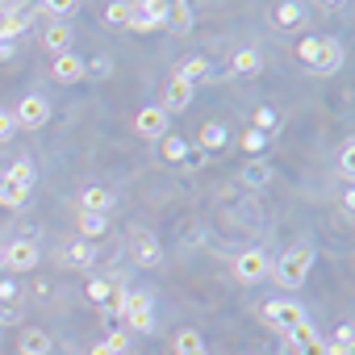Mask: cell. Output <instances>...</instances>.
Wrapping results in <instances>:
<instances>
[{"label": "cell", "mask_w": 355, "mask_h": 355, "mask_svg": "<svg viewBox=\"0 0 355 355\" xmlns=\"http://www.w3.org/2000/svg\"><path fill=\"white\" fill-rule=\"evenodd\" d=\"M105 226H109V218L105 214H88V209H80V234L92 243L96 234H105Z\"/></svg>", "instance_id": "ffe728a7"}, {"label": "cell", "mask_w": 355, "mask_h": 355, "mask_svg": "<svg viewBox=\"0 0 355 355\" xmlns=\"http://www.w3.org/2000/svg\"><path fill=\"white\" fill-rule=\"evenodd\" d=\"M121 313H125V326L130 330H150L155 326V313H150V293H125V305H121Z\"/></svg>", "instance_id": "3957f363"}, {"label": "cell", "mask_w": 355, "mask_h": 355, "mask_svg": "<svg viewBox=\"0 0 355 355\" xmlns=\"http://www.w3.org/2000/svg\"><path fill=\"white\" fill-rule=\"evenodd\" d=\"M84 67H88V63L67 51V55H55V71H51V76H55L59 84H76V80H84Z\"/></svg>", "instance_id": "7c38bea8"}, {"label": "cell", "mask_w": 355, "mask_h": 355, "mask_svg": "<svg viewBox=\"0 0 355 355\" xmlns=\"http://www.w3.org/2000/svg\"><path fill=\"white\" fill-rule=\"evenodd\" d=\"M134 259H138L142 268H155V263L163 259V251H159V243H155L150 234H138V239H134Z\"/></svg>", "instance_id": "2e32d148"}, {"label": "cell", "mask_w": 355, "mask_h": 355, "mask_svg": "<svg viewBox=\"0 0 355 355\" xmlns=\"http://www.w3.org/2000/svg\"><path fill=\"white\" fill-rule=\"evenodd\" d=\"M330 355H351V347H330Z\"/></svg>", "instance_id": "7bdbcfd3"}, {"label": "cell", "mask_w": 355, "mask_h": 355, "mask_svg": "<svg viewBox=\"0 0 355 355\" xmlns=\"http://www.w3.org/2000/svg\"><path fill=\"white\" fill-rule=\"evenodd\" d=\"M92 259H96V247H92L88 239H71V243L59 251V263H63V268H92Z\"/></svg>", "instance_id": "30bf717a"}, {"label": "cell", "mask_w": 355, "mask_h": 355, "mask_svg": "<svg viewBox=\"0 0 355 355\" xmlns=\"http://www.w3.org/2000/svg\"><path fill=\"white\" fill-rule=\"evenodd\" d=\"M105 21H109V26H130V5H125V0L105 5Z\"/></svg>", "instance_id": "484cf974"}, {"label": "cell", "mask_w": 355, "mask_h": 355, "mask_svg": "<svg viewBox=\"0 0 355 355\" xmlns=\"http://www.w3.org/2000/svg\"><path fill=\"white\" fill-rule=\"evenodd\" d=\"M351 338H355V330H351V322H343V326L334 330V343H330V347H351Z\"/></svg>", "instance_id": "d590c367"}, {"label": "cell", "mask_w": 355, "mask_h": 355, "mask_svg": "<svg viewBox=\"0 0 355 355\" xmlns=\"http://www.w3.org/2000/svg\"><path fill=\"white\" fill-rule=\"evenodd\" d=\"M272 125H276V113H272V109H255V130L263 134V130H272Z\"/></svg>", "instance_id": "836d02e7"}, {"label": "cell", "mask_w": 355, "mask_h": 355, "mask_svg": "<svg viewBox=\"0 0 355 355\" xmlns=\"http://www.w3.org/2000/svg\"><path fill=\"white\" fill-rule=\"evenodd\" d=\"M17 351L21 355H51V334L38 330V326H26L21 338H17Z\"/></svg>", "instance_id": "4fadbf2b"}, {"label": "cell", "mask_w": 355, "mask_h": 355, "mask_svg": "<svg viewBox=\"0 0 355 355\" xmlns=\"http://www.w3.org/2000/svg\"><path fill=\"white\" fill-rule=\"evenodd\" d=\"M88 355H113V351H109V347H105V343H96V347H92V351H88Z\"/></svg>", "instance_id": "60d3db41"}, {"label": "cell", "mask_w": 355, "mask_h": 355, "mask_svg": "<svg viewBox=\"0 0 355 355\" xmlns=\"http://www.w3.org/2000/svg\"><path fill=\"white\" fill-rule=\"evenodd\" d=\"M193 105V84L189 80H180V76H171V84H167V92H163V113H180V109H189Z\"/></svg>", "instance_id": "9c48e42d"}, {"label": "cell", "mask_w": 355, "mask_h": 355, "mask_svg": "<svg viewBox=\"0 0 355 355\" xmlns=\"http://www.w3.org/2000/svg\"><path fill=\"white\" fill-rule=\"evenodd\" d=\"M26 197H30V189H26V184H17L9 171L0 175V205H5V209H17V205H26Z\"/></svg>", "instance_id": "9a60e30c"}, {"label": "cell", "mask_w": 355, "mask_h": 355, "mask_svg": "<svg viewBox=\"0 0 355 355\" xmlns=\"http://www.w3.org/2000/svg\"><path fill=\"white\" fill-rule=\"evenodd\" d=\"M351 171H355V150L343 146V175H347V180H351Z\"/></svg>", "instance_id": "f35d334b"}, {"label": "cell", "mask_w": 355, "mask_h": 355, "mask_svg": "<svg viewBox=\"0 0 355 355\" xmlns=\"http://www.w3.org/2000/svg\"><path fill=\"white\" fill-rule=\"evenodd\" d=\"M13 297H17V284L5 280V284H0V301H13Z\"/></svg>", "instance_id": "ab89813d"}, {"label": "cell", "mask_w": 355, "mask_h": 355, "mask_svg": "<svg viewBox=\"0 0 355 355\" xmlns=\"http://www.w3.org/2000/svg\"><path fill=\"white\" fill-rule=\"evenodd\" d=\"M268 175H272V171H268V163H263V159L243 167V180H247V184H268Z\"/></svg>", "instance_id": "83f0119b"}, {"label": "cell", "mask_w": 355, "mask_h": 355, "mask_svg": "<svg viewBox=\"0 0 355 355\" xmlns=\"http://www.w3.org/2000/svg\"><path fill=\"white\" fill-rule=\"evenodd\" d=\"M251 71H259V51H239L234 55V76H251Z\"/></svg>", "instance_id": "d4e9b609"}, {"label": "cell", "mask_w": 355, "mask_h": 355, "mask_svg": "<svg viewBox=\"0 0 355 355\" xmlns=\"http://www.w3.org/2000/svg\"><path fill=\"white\" fill-rule=\"evenodd\" d=\"M263 318L276 326V330H284V334H293L301 322H305V309L297 305V301H268L263 305Z\"/></svg>", "instance_id": "277c9868"}, {"label": "cell", "mask_w": 355, "mask_h": 355, "mask_svg": "<svg viewBox=\"0 0 355 355\" xmlns=\"http://www.w3.org/2000/svg\"><path fill=\"white\" fill-rule=\"evenodd\" d=\"M13 121H17V125H26V130H42V125L51 121V105H46L42 96H26V101L17 105Z\"/></svg>", "instance_id": "8992f818"}, {"label": "cell", "mask_w": 355, "mask_h": 355, "mask_svg": "<svg viewBox=\"0 0 355 355\" xmlns=\"http://www.w3.org/2000/svg\"><path fill=\"white\" fill-rule=\"evenodd\" d=\"M163 155H167V159H184V155H189V142L167 134V138H163Z\"/></svg>", "instance_id": "f546056e"}, {"label": "cell", "mask_w": 355, "mask_h": 355, "mask_svg": "<svg viewBox=\"0 0 355 355\" xmlns=\"http://www.w3.org/2000/svg\"><path fill=\"white\" fill-rule=\"evenodd\" d=\"M80 205H84L88 214H109V205H113V197H109L105 189H84V197H80Z\"/></svg>", "instance_id": "d6986e66"}, {"label": "cell", "mask_w": 355, "mask_h": 355, "mask_svg": "<svg viewBox=\"0 0 355 355\" xmlns=\"http://www.w3.org/2000/svg\"><path fill=\"white\" fill-rule=\"evenodd\" d=\"M234 276H239L243 284H259V280L268 276V255H263V251H243V255L234 259Z\"/></svg>", "instance_id": "ba28073f"}, {"label": "cell", "mask_w": 355, "mask_h": 355, "mask_svg": "<svg viewBox=\"0 0 355 355\" xmlns=\"http://www.w3.org/2000/svg\"><path fill=\"white\" fill-rule=\"evenodd\" d=\"M309 263H313V251H309V247H297V251L280 255V263H276V280H280L284 288H297V284H305Z\"/></svg>", "instance_id": "7a4b0ae2"}, {"label": "cell", "mask_w": 355, "mask_h": 355, "mask_svg": "<svg viewBox=\"0 0 355 355\" xmlns=\"http://www.w3.org/2000/svg\"><path fill=\"white\" fill-rule=\"evenodd\" d=\"M301 5H276V13H272V21L280 26V30H293V26H301Z\"/></svg>", "instance_id": "7402d4cb"}, {"label": "cell", "mask_w": 355, "mask_h": 355, "mask_svg": "<svg viewBox=\"0 0 355 355\" xmlns=\"http://www.w3.org/2000/svg\"><path fill=\"white\" fill-rule=\"evenodd\" d=\"M288 338H293V343L301 347V343H309V338H318V330H313V326H309V318H305V322H301V326H297V330H293Z\"/></svg>", "instance_id": "d6a6232c"}, {"label": "cell", "mask_w": 355, "mask_h": 355, "mask_svg": "<svg viewBox=\"0 0 355 355\" xmlns=\"http://www.w3.org/2000/svg\"><path fill=\"white\" fill-rule=\"evenodd\" d=\"M0 263H5V251H0Z\"/></svg>", "instance_id": "ee69618b"}, {"label": "cell", "mask_w": 355, "mask_h": 355, "mask_svg": "<svg viewBox=\"0 0 355 355\" xmlns=\"http://www.w3.org/2000/svg\"><path fill=\"white\" fill-rule=\"evenodd\" d=\"M13 55V42H0V59H9Z\"/></svg>", "instance_id": "b9f144b4"}, {"label": "cell", "mask_w": 355, "mask_h": 355, "mask_svg": "<svg viewBox=\"0 0 355 355\" xmlns=\"http://www.w3.org/2000/svg\"><path fill=\"white\" fill-rule=\"evenodd\" d=\"M80 5H76V0H46V5H38V13H46V17H55V21H63L67 26V17L76 13Z\"/></svg>", "instance_id": "44dd1931"}, {"label": "cell", "mask_w": 355, "mask_h": 355, "mask_svg": "<svg viewBox=\"0 0 355 355\" xmlns=\"http://www.w3.org/2000/svg\"><path fill=\"white\" fill-rule=\"evenodd\" d=\"M163 21H167L163 0H138V5H130V30H159Z\"/></svg>", "instance_id": "5b68a950"}, {"label": "cell", "mask_w": 355, "mask_h": 355, "mask_svg": "<svg viewBox=\"0 0 355 355\" xmlns=\"http://www.w3.org/2000/svg\"><path fill=\"white\" fill-rule=\"evenodd\" d=\"M134 130H138L142 138L159 142V138H167V113H163L159 105H146V109H138V117H134Z\"/></svg>", "instance_id": "52a82bcc"}, {"label": "cell", "mask_w": 355, "mask_h": 355, "mask_svg": "<svg viewBox=\"0 0 355 355\" xmlns=\"http://www.w3.org/2000/svg\"><path fill=\"white\" fill-rule=\"evenodd\" d=\"M13 130H17L13 113H0V142H9V138H13Z\"/></svg>", "instance_id": "8d00e7d4"}, {"label": "cell", "mask_w": 355, "mask_h": 355, "mask_svg": "<svg viewBox=\"0 0 355 355\" xmlns=\"http://www.w3.org/2000/svg\"><path fill=\"white\" fill-rule=\"evenodd\" d=\"M263 146H268V138H263L259 130H247V134H243V150H251V155H259Z\"/></svg>", "instance_id": "4dcf8cb0"}, {"label": "cell", "mask_w": 355, "mask_h": 355, "mask_svg": "<svg viewBox=\"0 0 355 355\" xmlns=\"http://www.w3.org/2000/svg\"><path fill=\"white\" fill-rule=\"evenodd\" d=\"M175 355H209V347L197 330H180L175 334Z\"/></svg>", "instance_id": "ac0fdd59"}, {"label": "cell", "mask_w": 355, "mask_h": 355, "mask_svg": "<svg viewBox=\"0 0 355 355\" xmlns=\"http://www.w3.org/2000/svg\"><path fill=\"white\" fill-rule=\"evenodd\" d=\"M167 21H171L175 30H189V26H193V5H184V0L167 5Z\"/></svg>", "instance_id": "cb8c5ba5"}, {"label": "cell", "mask_w": 355, "mask_h": 355, "mask_svg": "<svg viewBox=\"0 0 355 355\" xmlns=\"http://www.w3.org/2000/svg\"><path fill=\"white\" fill-rule=\"evenodd\" d=\"M105 347H109L113 355H121V351H125V334H121V330H113V334L105 338Z\"/></svg>", "instance_id": "74e56055"}, {"label": "cell", "mask_w": 355, "mask_h": 355, "mask_svg": "<svg viewBox=\"0 0 355 355\" xmlns=\"http://www.w3.org/2000/svg\"><path fill=\"white\" fill-rule=\"evenodd\" d=\"M30 9L26 5H17L13 13H5V17H0V42H9V38H17V34H26L30 30Z\"/></svg>", "instance_id": "5bb4252c"}, {"label": "cell", "mask_w": 355, "mask_h": 355, "mask_svg": "<svg viewBox=\"0 0 355 355\" xmlns=\"http://www.w3.org/2000/svg\"><path fill=\"white\" fill-rule=\"evenodd\" d=\"M5 263H9L13 272H30V268L38 263V247H34V243H26V239H17V243H9V247H5Z\"/></svg>", "instance_id": "8fae6325"}, {"label": "cell", "mask_w": 355, "mask_h": 355, "mask_svg": "<svg viewBox=\"0 0 355 355\" xmlns=\"http://www.w3.org/2000/svg\"><path fill=\"white\" fill-rule=\"evenodd\" d=\"M9 175H13L17 184H26V189H30V184H34V163H30V159H17V163L9 167Z\"/></svg>", "instance_id": "f1b7e54d"}, {"label": "cell", "mask_w": 355, "mask_h": 355, "mask_svg": "<svg viewBox=\"0 0 355 355\" xmlns=\"http://www.w3.org/2000/svg\"><path fill=\"white\" fill-rule=\"evenodd\" d=\"M205 71H209V63H205V59H189V63H180V71H175V76L189 80V84H197Z\"/></svg>", "instance_id": "4316f807"}, {"label": "cell", "mask_w": 355, "mask_h": 355, "mask_svg": "<svg viewBox=\"0 0 355 355\" xmlns=\"http://www.w3.org/2000/svg\"><path fill=\"white\" fill-rule=\"evenodd\" d=\"M42 46H46V51H55V55H67V46H71V30H67L63 21H55V26L42 34Z\"/></svg>", "instance_id": "e0dca14e"}, {"label": "cell", "mask_w": 355, "mask_h": 355, "mask_svg": "<svg viewBox=\"0 0 355 355\" xmlns=\"http://www.w3.org/2000/svg\"><path fill=\"white\" fill-rule=\"evenodd\" d=\"M201 146H205V150L226 146V125H222V121H205V130H201Z\"/></svg>", "instance_id": "603a6c76"}, {"label": "cell", "mask_w": 355, "mask_h": 355, "mask_svg": "<svg viewBox=\"0 0 355 355\" xmlns=\"http://www.w3.org/2000/svg\"><path fill=\"white\" fill-rule=\"evenodd\" d=\"M88 297H92L96 305H105V297H109V280H92V284H88Z\"/></svg>", "instance_id": "e575fe53"}, {"label": "cell", "mask_w": 355, "mask_h": 355, "mask_svg": "<svg viewBox=\"0 0 355 355\" xmlns=\"http://www.w3.org/2000/svg\"><path fill=\"white\" fill-rule=\"evenodd\" d=\"M297 351H301V355H330V343H322V334H318V338H309V343H301Z\"/></svg>", "instance_id": "1f68e13d"}, {"label": "cell", "mask_w": 355, "mask_h": 355, "mask_svg": "<svg viewBox=\"0 0 355 355\" xmlns=\"http://www.w3.org/2000/svg\"><path fill=\"white\" fill-rule=\"evenodd\" d=\"M297 55H301V63L313 67L318 76H330V71L343 63V46H338L334 38H305V42L297 46Z\"/></svg>", "instance_id": "6da1fadb"}]
</instances>
